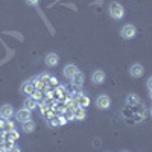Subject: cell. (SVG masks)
<instances>
[{
  "label": "cell",
  "mask_w": 152,
  "mask_h": 152,
  "mask_svg": "<svg viewBox=\"0 0 152 152\" xmlns=\"http://www.w3.org/2000/svg\"><path fill=\"white\" fill-rule=\"evenodd\" d=\"M23 107L28 108V110H31V111H34V110L38 108V100L34 99L32 96H28L26 99H24V105H23Z\"/></svg>",
  "instance_id": "4fadbf2b"
},
{
  "label": "cell",
  "mask_w": 152,
  "mask_h": 152,
  "mask_svg": "<svg viewBox=\"0 0 152 152\" xmlns=\"http://www.w3.org/2000/svg\"><path fill=\"white\" fill-rule=\"evenodd\" d=\"M82 82H84V73H82V72H78V73H76L73 78H72V85H75V87H81Z\"/></svg>",
  "instance_id": "e0dca14e"
},
{
  "label": "cell",
  "mask_w": 152,
  "mask_h": 152,
  "mask_svg": "<svg viewBox=\"0 0 152 152\" xmlns=\"http://www.w3.org/2000/svg\"><path fill=\"white\" fill-rule=\"evenodd\" d=\"M21 129H23L24 132H28V134L34 132V131H35V122H34L32 119L23 122V123H21Z\"/></svg>",
  "instance_id": "9a60e30c"
},
{
  "label": "cell",
  "mask_w": 152,
  "mask_h": 152,
  "mask_svg": "<svg viewBox=\"0 0 152 152\" xmlns=\"http://www.w3.org/2000/svg\"><path fill=\"white\" fill-rule=\"evenodd\" d=\"M14 116V107L5 104L3 107H0V117H5V119H11Z\"/></svg>",
  "instance_id": "9c48e42d"
},
{
  "label": "cell",
  "mask_w": 152,
  "mask_h": 152,
  "mask_svg": "<svg viewBox=\"0 0 152 152\" xmlns=\"http://www.w3.org/2000/svg\"><path fill=\"white\" fill-rule=\"evenodd\" d=\"M5 122H6V119H5V117H2V119H0V129H3V126H5Z\"/></svg>",
  "instance_id": "484cf974"
},
{
  "label": "cell",
  "mask_w": 152,
  "mask_h": 152,
  "mask_svg": "<svg viewBox=\"0 0 152 152\" xmlns=\"http://www.w3.org/2000/svg\"><path fill=\"white\" fill-rule=\"evenodd\" d=\"M75 113V120H85L87 119V110L84 107H76L73 110Z\"/></svg>",
  "instance_id": "5bb4252c"
},
{
  "label": "cell",
  "mask_w": 152,
  "mask_h": 152,
  "mask_svg": "<svg viewBox=\"0 0 152 152\" xmlns=\"http://www.w3.org/2000/svg\"><path fill=\"white\" fill-rule=\"evenodd\" d=\"M75 104H76V107L87 108L88 105H90V97H88L87 94H84V93H78L76 97H75Z\"/></svg>",
  "instance_id": "5b68a950"
},
{
  "label": "cell",
  "mask_w": 152,
  "mask_h": 152,
  "mask_svg": "<svg viewBox=\"0 0 152 152\" xmlns=\"http://www.w3.org/2000/svg\"><path fill=\"white\" fill-rule=\"evenodd\" d=\"M149 91H151V93H149V97L152 99V90H149Z\"/></svg>",
  "instance_id": "4316f807"
},
{
  "label": "cell",
  "mask_w": 152,
  "mask_h": 152,
  "mask_svg": "<svg viewBox=\"0 0 152 152\" xmlns=\"http://www.w3.org/2000/svg\"><path fill=\"white\" fill-rule=\"evenodd\" d=\"M34 90H35V85H34L32 79H29V81H26V82H23L21 87H20V91H21L23 94H28V96H31Z\"/></svg>",
  "instance_id": "8fae6325"
},
{
  "label": "cell",
  "mask_w": 152,
  "mask_h": 152,
  "mask_svg": "<svg viewBox=\"0 0 152 152\" xmlns=\"http://www.w3.org/2000/svg\"><path fill=\"white\" fill-rule=\"evenodd\" d=\"M66 93V87H59V85H56V90H55V94H58V97H61L62 94Z\"/></svg>",
  "instance_id": "44dd1931"
},
{
  "label": "cell",
  "mask_w": 152,
  "mask_h": 152,
  "mask_svg": "<svg viewBox=\"0 0 152 152\" xmlns=\"http://www.w3.org/2000/svg\"><path fill=\"white\" fill-rule=\"evenodd\" d=\"M40 76V79L43 81V82H46L47 85H49V81H50V75L49 73H41V75H38Z\"/></svg>",
  "instance_id": "7402d4cb"
},
{
  "label": "cell",
  "mask_w": 152,
  "mask_h": 152,
  "mask_svg": "<svg viewBox=\"0 0 152 152\" xmlns=\"http://www.w3.org/2000/svg\"><path fill=\"white\" fill-rule=\"evenodd\" d=\"M32 82H34V85H35L37 90H41V91H44L46 88H49V85L40 79V76H34V78H32Z\"/></svg>",
  "instance_id": "2e32d148"
},
{
  "label": "cell",
  "mask_w": 152,
  "mask_h": 152,
  "mask_svg": "<svg viewBox=\"0 0 152 152\" xmlns=\"http://www.w3.org/2000/svg\"><path fill=\"white\" fill-rule=\"evenodd\" d=\"M149 113H151V116H152V107H151V110H149Z\"/></svg>",
  "instance_id": "83f0119b"
},
{
  "label": "cell",
  "mask_w": 152,
  "mask_h": 152,
  "mask_svg": "<svg viewBox=\"0 0 152 152\" xmlns=\"http://www.w3.org/2000/svg\"><path fill=\"white\" fill-rule=\"evenodd\" d=\"M105 73L102 72V70H94L93 73H91V82L93 84H96V85H100V84H104L105 82Z\"/></svg>",
  "instance_id": "ba28073f"
},
{
  "label": "cell",
  "mask_w": 152,
  "mask_h": 152,
  "mask_svg": "<svg viewBox=\"0 0 152 152\" xmlns=\"http://www.w3.org/2000/svg\"><path fill=\"white\" fill-rule=\"evenodd\" d=\"M44 62L47 67H56L58 62H59V56L56 53H47L44 58Z\"/></svg>",
  "instance_id": "30bf717a"
},
{
  "label": "cell",
  "mask_w": 152,
  "mask_h": 152,
  "mask_svg": "<svg viewBox=\"0 0 152 152\" xmlns=\"http://www.w3.org/2000/svg\"><path fill=\"white\" fill-rule=\"evenodd\" d=\"M79 72V69L76 67L75 64H67L66 67H64V70H62V75H64V78L66 79H69V81H72V78Z\"/></svg>",
  "instance_id": "8992f818"
},
{
  "label": "cell",
  "mask_w": 152,
  "mask_h": 152,
  "mask_svg": "<svg viewBox=\"0 0 152 152\" xmlns=\"http://www.w3.org/2000/svg\"><path fill=\"white\" fill-rule=\"evenodd\" d=\"M14 129H15V123L12 122L11 119H6L5 126H3V131H5V132H11V131H14Z\"/></svg>",
  "instance_id": "ac0fdd59"
},
{
  "label": "cell",
  "mask_w": 152,
  "mask_h": 152,
  "mask_svg": "<svg viewBox=\"0 0 152 152\" xmlns=\"http://www.w3.org/2000/svg\"><path fill=\"white\" fill-rule=\"evenodd\" d=\"M108 14L114 20H122L125 17V8L117 2H111L110 6H108Z\"/></svg>",
  "instance_id": "6da1fadb"
},
{
  "label": "cell",
  "mask_w": 152,
  "mask_h": 152,
  "mask_svg": "<svg viewBox=\"0 0 152 152\" xmlns=\"http://www.w3.org/2000/svg\"><path fill=\"white\" fill-rule=\"evenodd\" d=\"M145 73V69L142 64H138V62H135V64H132L129 67V75L132 76V78H142Z\"/></svg>",
  "instance_id": "52a82bcc"
},
{
  "label": "cell",
  "mask_w": 152,
  "mask_h": 152,
  "mask_svg": "<svg viewBox=\"0 0 152 152\" xmlns=\"http://www.w3.org/2000/svg\"><path fill=\"white\" fill-rule=\"evenodd\" d=\"M49 84H50V85H55V87H56V85H58V79L55 78V76H50V81H49Z\"/></svg>",
  "instance_id": "cb8c5ba5"
},
{
  "label": "cell",
  "mask_w": 152,
  "mask_h": 152,
  "mask_svg": "<svg viewBox=\"0 0 152 152\" xmlns=\"http://www.w3.org/2000/svg\"><path fill=\"white\" fill-rule=\"evenodd\" d=\"M110 105H111V99L107 94H100L96 99V107L99 110H107V108H110Z\"/></svg>",
  "instance_id": "277c9868"
},
{
  "label": "cell",
  "mask_w": 152,
  "mask_h": 152,
  "mask_svg": "<svg viewBox=\"0 0 152 152\" xmlns=\"http://www.w3.org/2000/svg\"><path fill=\"white\" fill-rule=\"evenodd\" d=\"M47 123H49L50 126H53V128H56V126H61V123H59V117H58V114H55V116H53L52 119H49V120H47Z\"/></svg>",
  "instance_id": "d6986e66"
},
{
  "label": "cell",
  "mask_w": 152,
  "mask_h": 152,
  "mask_svg": "<svg viewBox=\"0 0 152 152\" xmlns=\"http://www.w3.org/2000/svg\"><path fill=\"white\" fill-rule=\"evenodd\" d=\"M137 34V29L132 26V24H125V26L122 28L120 31V35L122 38H125V40H131V38H134Z\"/></svg>",
  "instance_id": "7a4b0ae2"
},
{
  "label": "cell",
  "mask_w": 152,
  "mask_h": 152,
  "mask_svg": "<svg viewBox=\"0 0 152 152\" xmlns=\"http://www.w3.org/2000/svg\"><path fill=\"white\" fill-rule=\"evenodd\" d=\"M26 3L29 6H38V3H40V0H26Z\"/></svg>",
  "instance_id": "603a6c76"
},
{
  "label": "cell",
  "mask_w": 152,
  "mask_h": 152,
  "mask_svg": "<svg viewBox=\"0 0 152 152\" xmlns=\"http://www.w3.org/2000/svg\"><path fill=\"white\" fill-rule=\"evenodd\" d=\"M43 94H44V91H41V90H37V88H35V90L32 91V94H31V96H32L34 99H37L38 102H40V100L43 99Z\"/></svg>",
  "instance_id": "ffe728a7"
},
{
  "label": "cell",
  "mask_w": 152,
  "mask_h": 152,
  "mask_svg": "<svg viewBox=\"0 0 152 152\" xmlns=\"http://www.w3.org/2000/svg\"><path fill=\"white\" fill-rule=\"evenodd\" d=\"M125 104L128 105V107H135V105L140 104V97H138L135 93H131V94L126 96V99H125Z\"/></svg>",
  "instance_id": "7c38bea8"
},
{
  "label": "cell",
  "mask_w": 152,
  "mask_h": 152,
  "mask_svg": "<svg viewBox=\"0 0 152 152\" xmlns=\"http://www.w3.org/2000/svg\"><path fill=\"white\" fill-rule=\"evenodd\" d=\"M146 85H148V88H149V90H152V76H149V79H148Z\"/></svg>",
  "instance_id": "d4e9b609"
},
{
  "label": "cell",
  "mask_w": 152,
  "mask_h": 152,
  "mask_svg": "<svg viewBox=\"0 0 152 152\" xmlns=\"http://www.w3.org/2000/svg\"><path fill=\"white\" fill-rule=\"evenodd\" d=\"M32 111L31 110H28V108H21V110H18L17 113H15V119L20 122V123H23V122H26V120H29V119H32V114H31Z\"/></svg>",
  "instance_id": "3957f363"
}]
</instances>
